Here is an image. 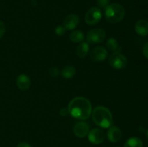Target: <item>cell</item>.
<instances>
[{"mask_svg":"<svg viewBox=\"0 0 148 147\" xmlns=\"http://www.w3.org/2000/svg\"><path fill=\"white\" fill-rule=\"evenodd\" d=\"M68 112L71 116L77 120H87L92 114V104L87 98L77 97L69 102Z\"/></svg>","mask_w":148,"mask_h":147,"instance_id":"obj_1","label":"cell"},{"mask_svg":"<svg viewBox=\"0 0 148 147\" xmlns=\"http://www.w3.org/2000/svg\"><path fill=\"white\" fill-rule=\"evenodd\" d=\"M94 122L102 128H108L114 124V119L111 111L104 106H98L92 111Z\"/></svg>","mask_w":148,"mask_h":147,"instance_id":"obj_2","label":"cell"},{"mask_svg":"<svg viewBox=\"0 0 148 147\" xmlns=\"http://www.w3.org/2000/svg\"><path fill=\"white\" fill-rule=\"evenodd\" d=\"M125 14L124 7L121 4L117 3L108 4L104 11L106 19L113 24H116L121 22L124 18Z\"/></svg>","mask_w":148,"mask_h":147,"instance_id":"obj_3","label":"cell"},{"mask_svg":"<svg viewBox=\"0 0 148 147\" xmlns=\"http://www.w3.org/2000/svg\"><path fill=\"white\" fill-rule=\"evenodd\" d=\"M109 64L115 69H124L127 65V59L119 52H114L108 59Z\"/></svg>","mask_w":148,"mask_h":147,"instance_id":"obj_4","label":"cell"},{"mask_svg":"<svg viewBox=\"0 0 148 147\" xmlns=\"http://www.w3.org/2000/svg\"><path fill=\"white\" fill-rule=\"evenodd\" d=\"M106 33L104 30L101 28H94L90 30L87 34V41L89 43L96 44L101 43L105 40Z\"/></svg>","mask_w":148,"mask_h":147,"instance_id":"obj_5","label":"cell"},{"mask_svg":"<svg viewBox=\"0 0 148 147\" xmlns=\"http://www.w3.org/2000/svg\"><path fill=\"white\" fill-rule=\"evenodd\" d=\"M102 12L98 7H92L88 10L85 16V22L89 25H95L101 21Z\"/></svg>","mask_w":148,"mask_h":147,"instance_id":"obj_6","label":"cell"},{"mask_svg":"<svg viewBox=\"0 0 148 147\" xmlns=\"http://www.w3.org/2000/svg\"><path fill=\"white\" fill-rule=\"evenodd\" d=\"M88 140L93 144H101L105 140V133L100 128H93L88 134Z\"/></svg>","mask_w":148,"mask_h":147,"instance_id":"obj_7","label":"cell"},{"mask_svg":"<svg viewBox=\"0 0 148 147\" xmlns=\"http://www.w3.org/2000/svg\"><path fill=\"white\" fill-rule=\"evenodd\" d=\"M108 56V51L102 46H97L91 51L90 58L94 61L100 62L106 60Z\"/></svg>","mask_w":148,"mask_h":147,"instance_id":"obj_8","label":"cell"},{"mask_svg":"<svg viewBox=\"0 0 148 147\" xmlns=\"http://www.w3.org/2000/svg\"><path fill=\"white\" fill-rule=\"evenodd\" d=\"M90 131V127L87 122H78L75 124L73 128L75 135L79 138H83L86 136Z\"/></svg>","mask_w":148,"mask_h":147,"instance_id":"obj_9","label":"cell"},{"mask_svg":"<svg viewBox=\"0 0 148 147\" xmlns=\"http://www.w3.org/2000/svg\"><path fill=\"white\" fill-rule=\"evenodd\" d=\"M79 22V18L77 14H70L64 20V27L66 30H72L77 27Z\"/></svg>","mask_w":148,"mask_h":147,"instance_id":"obj_10","label":"cell"},{"mask_svg":"<svg viewBox=\"0 0 148 147\" xmlns=\"http://www.w3.org/2000/svg\"><path fill=\"white\" fill-rule=\"evenodd\" d=\"M107 138L111 143H116L120 141L121 138V131L119 127L112 125L108 128L107 132Z\"/></svg>","mask_w":148,"mask_h":147,"instance_id":"obj_11","label":"cell"},{"mask_svg":"<svg viewBox=\"0 0 148 147\" xmlns=\"http://www.w3.org/2000/svg\"><path fill=\"white\" fill-rule=\"evenodd\" d=\"M16 83H17V87L20 90L25 91L30 88V84H31V80L27 75L21 74L17 76V79H16Z\"/></svg>","mask_w":148,"mask_h":147,"instance_id":"obj_12","label":"cell"},{"mask_svg":"<svg viewBox=\"0 0 148 147\" xmlns=\"http://www.w3.org/2000/svg\"><path fill=\"white\" fill-rule=\"evenodd\" d=\"M135 32L140 36L148 35V22L145 20H139L134 25Z\"/></svg>","mask_w":148,"mask_h":147,"instance_id":"obj_13","label":"cell"},{"mask_svg":"<svg viewBox=\"0 0 148 147\" xmlns=\"http://www.w3.org/2000/svg\"><path fill=\"white\" fill-rule=\"evenodd\" d=\"M89 44L88 42H82L77 48L76 54L79 58H84L89 52Z\"/></svg>","mask_w":148,"mask_h":147,"instance_id":"obj_14","label":"cell"},{"mask_svg":"<svg viewBox=\"0 0 148 147\" xmlns=\"http://www.w3.org/2000/svg\"><path fill=\"white\" fill-rule=\"evenodd\" d=\"M62 75L64 79H69L74 77V76L76 74V69L73 66L68 65L64 67V69L62 71Z\"/></svg>","mask_w":148,"mask_h":147,"instance_id":"obj_15","label":"cell"},{"mask_svg":"<svg viewBox=\"0 0 148 147\" xmlns=\"http://www.w3.org/2000/svg\"><path fill=\"white\" fill-rule=\"evenodd\" d=\"M69 38H70L71 41L73 43H81L85 39V35H84L83 32L81 30H75L71 33Z\"/></svg>","mask_w":148,"mask_h":147,"instance_id":"obj_16","label":"cell"},{"mask_svg":"<svg viewBox=\"0 0 148 147\" xmlns=\"http://www.w3.org/2000/svg\"><path fill=\"white\" fill-rule=\"evenodd\" d=\"M124 147H143V143L140 138L132 137L126 141Z\"/></svg>","mask_w":148,"mask_h":147,"instance_id":"obj_17","label":"cell"},{"mask_svg":"<svg viewBox=\"0 0 148 147\" xmlns=\"http://www.w3.org/2000/svg\"><path fill=\"white\" fill-rule=\"evenodd\" d=\"M106 47L108 50L111 52H119V46L118 41L114 37H111L106 41Z\"/></svg>","mask_w":148,"mask_h":147,"instance_id":"obj_18","label":"cell"},{"mask_svg":"<svg viewBox=\"0 0 148 147\" xmlns=\"http://www.w3.org/2000/svg\"><path fill=\"white\" fill-rule=\"evenodd\" d=\"M66 29H65V27H64V25H59L57 26V27L55 28L54 30V32L55 33H56L57 35L59 36H62V35H64L65 34V33H66Z\"/></svg>","mask_w":148,"mask_h":147,"instance_id":"obj_19","label":"cell"},{"mask_svg":"<svg viewBox=\"0 0 148 147\" xmlns=\"http://www.w3.org/2000/svg\"><path fill=\"white\" fill-rule=\"evenodd\" d=\"M48 72H49V74L52 77H56L59 74V70L56 67L49 68Z\"/></svg>","mask_w":148,"mask_h":147,"instance_id":"obj_20","label":"cell"},{"mask_svg":"<svg viewBox=\"0 0 148 147\" xmlns=\"http://www.w3.org/2000/svg\"><path fill=\"white\" fill-rule=\"evenodd\" d=\"M109 0H97L98 6L101 8H106L108 5Z\"/></svg>","mask_w":148,"mask_h":147,"instance_id":"obj_21","label":"cell"},{"mask_svg":"<svg viewBox=\"0 0 148 147\" xmlns=\"http://www.w3.org/2000/svg\"><path fill=\"white\" fill-rule=\"evenodd\" d=\"M6 32V26L2 21H0V38L3 37Z\"/></svg>","mask_w":148,"mask_h":147,"instance_id":"obj_22","label":"cell"},{"mask_svg":"<svg viewBox=\"0 0 148 147\" xmlns=\"http://www.w3.org/2000/svg\"><path fill=\"white\" fill-rule=\"evenodd\" d=\"M143 55H144L145 57L148 59V42H147V43L144 45V46H143Z\"/></svg>","mask_w":148,"mask_h":147,"instance_id":"obj_23","label":"cell"},{"mask_svg":"<svg viewBox=\"0 0 148 147\" xmlns=\"http://www.w3.org/2000/svg\"><path fill=\"white\" fill-rule=\"evenodd\" d=\"M68 113H69V112H68L67 108H63L60 110V115L62 116H66V115H67Z\"/></svg>","mask_w":148,"mask_h":147,"instance_id":"obj_24","label":"cell"},{"mask_svg":"<svg viewBox=\"0 0 148 147\" xmlns=\"http://www.w3.org/2000/svg\"><path fill=\"white\" fill-rule=\"evenodd\" d=\"M17 147H32V146L27 142H21L17 144Z\"/></svg>","mask_w":148,"mask_h":147,"instance_id":"obj_25","label":"cell"},{"mask_svg":"<svg viewBox=\"0 0 148 147\" xmlns=\"http://www.w3.org/2000/svg\"><path fill=\"white\" fill-rule=\"evenodd\" d=\"M146 136H147V138L148 140V130L147 131V132H146Z\"/></svg>","mask_w":148,"mask_h":147,"instance_id":"obj_26","label":"cell"}]
</instances>
